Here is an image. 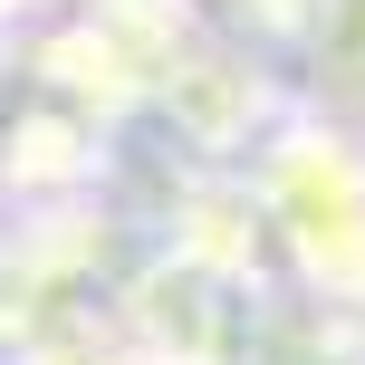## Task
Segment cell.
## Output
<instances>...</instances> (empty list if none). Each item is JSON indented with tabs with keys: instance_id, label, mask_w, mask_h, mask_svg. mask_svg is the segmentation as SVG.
Returning a JSON list of instances; mask_svg holds the SVG:
<instances>
[{
	"instance_id": "1",
	"label": "cell",
	"mask_w": 365,
	"mask_h": 365,
	"mask_svg": "<svg viewBox=\"0 0 365 365\" xmlns=\"http://www.w3.org/2000/svg\"><path fill=\"white\" fill-rule=\"evenodd\" d=\"M240 192L259 212L269 289L308 308H365V125L298 106L240 154Z\"/></svg>"
},
{
	"instance_id": "2",
	"label": "cell",
	"mask_w": 365,
	"mask_h": 365,
	"mask_svg": "<svg viewBox=\"0 0 365 365\" xmlns=\"http://www.w3.org/2000/svg\"><path fill=\"white\" fill-rule=\"evenodd\" d=\"M279 77L298 106L365 125V0H298V19L279 29Z\"/></svg>"
},
{
	"instance_id": "3",
	"label": "cell",
	"mask_w": 365,
	"mask_h": 365,
	"mask_svg": "<svg viewBox=\"0 0 365 365\" xmlns=\"http://www.w3.org/2000/svg\"><path fill=\"white\" fill-rule=\"evenodd\" d=\"M298 19V0H212V29H240L259 48H279V29Z\"/></svg>"
},
{
	"instance_id": "4",
	"label": "cell",
	"mask_w": 365,
	"mask_h": 365,
	"mask_svg": "<svg viewBox=\"0 0 365 365\" xmlns=\"http://www.w3.org/2000/svg\"><path fill=\"white\" fill-rule=\"evenodd\" d=\"M346 327H356V346H365V308H346Z\"/></svg>"
}]
</instances>
